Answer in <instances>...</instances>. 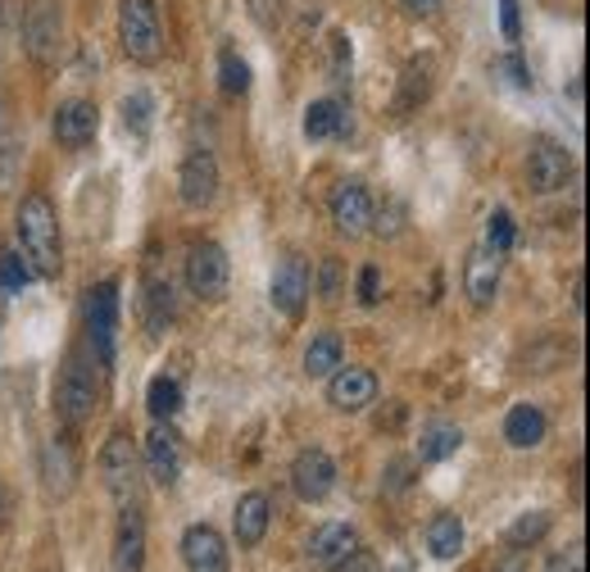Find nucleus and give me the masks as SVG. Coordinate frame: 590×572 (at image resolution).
Segmentation results:
<instances>
[{
  "instance_id": "obj_23",
  "label": "nucleus",
  "mask_w": 590,
  "mask_h": 572,
  "mask_svg": "<svg viewBox=\"0 0 590 572\" xmlns=\"http://www.w3.org/2000/svg\"><path fill=\"white\" fill-rule=\"evenodd\" d=\"M545 432H549V423L536 404H513L509 418H504V441L513 450H536L545 441Z\"/></svg>"
},
{
  "instance_id": "obj_38",
  "label": "nucleus",
  "mask_w": 590,
  "mask_h": 572,
  "mask_svg": "<svg viewBox=\"0 0 590 572\" xmlns=\"http://www.w3.org/2000/svg\"><path fill=\"white\" fill-rule=\"evenodd\" d=\"M500 32H504V42H523V10H518V0H500Z\"/></svg>"
},
{
  "instance_id": "obj_32",
  "label": "nucleus",
  "mask_w": 590,
  "mask_h": 572,
  "mask_svg": "<svg viewBox=\"0 0 590 572\" xmlns=\"http://www.w3.org/2000/svg\"><path fill=\"white\" fill-rule=\"evenodd\" d=\"M513 241H518V227H513L509 209H495V214H491V223H487V246H491L495 255H509V250H513Z\"/></svg>"
},
{
  "instance_id": "obj_1",
  "label": "nucleus",
  "mask_w": 590,
  "mask_h": 572,
  "mask_svg": "<svg viewBox=\"0 0 590 572\" xmlns=\"http://www.w3.org/2000/svg\"><path fill=\"white\" fill-rule=\"evenodd\" d=\"M19 255L28 259L32 278H59L64 269V241H59V214L55 205L42 196V191H32L19 205Z\"/></svg>"
},
{
  "instance_id": "obj_39",
  "label": "nucleus",
  "mask_w": 590,
  "mask_h": 572,
  "mask_svg": "<svg viewBox=\"0 0 590 572\" xmlns=\"http://www.w3.org/2000/svg\"><path fill=\"white\" fill-rule=\"evenodd\" d=\"M382 300V273L378 263H363L359 269V304H378Z\"/></svg>"
},
{
  "instance_id": "obj_24",
  "label": "nucleus",
  "mask_w": 590,
  "mask_h": 572,
  "mask_svg": "<svg viewBox=\"0 0 590 572\" xmlns=\"http://www.w3.org/2000/svg\"><path fill=\"white\" fill-rule=\"evenodd\" d=\"M305 137L309 141L350 137V109H346V100H314L305 109Z\"/></svg>"
},
{
  "instance_id": "obj_41",
  "label": "nucleus",
  "mask_w": 590,
  "mask_h": 572,
  "mask_svg": "<svg viewBox=\"0 0 590 572\" xmlns=\"http://www.w3.org/2000/svg\"><path fill=\"white\" fill-rule=\"evenodd\" d=\"M331 572H382V563H378L373 554H368V550H354L350 559H341L337 568H331Z\"/></svg>"
},
{
  "instance_id": "obj_16",
  "label": "nucleus",
  "mask_w": 590,
  "mask_h": 572,
  "mask_svg": "<svg viewBox=\"0 0 590 572\" xmlns=\"http://www.w3.org/2000/svg\"><path fill=\"white\" fill-rule=\"evenodd\" d=\"M359 550V537H354V527L350 522H323L314 537H309V550H305V559H309V568L314 572H331L341 559H350Z\"/></svg>"
},
{
  "instance_id": "obj_2",
  "label": "nucleus",
  "mask_w": 590,
  "mask_h": 572,
  "mask_svg": "<svg viewBox=\"0 0 590 572\" xmlns=\"http://www.w3.org/2000/svg\"><path fill=\"white\" fill-rule=\"evenodd\" d=\"M119 42L132 64H160L164 60V28L155 0H119Z\"/></svg>"
},
{
  "instance_id": "obj_3",
  "label": "nucleus",
  "mask_w": 590,
  "mask_h": 572,
  "mask_svg": "<svg viewBox=\"0 0 590 572\" xmlns=\"http://www.w3.org/2000/svg\"><path fill=\"white\" fill-rule=\"evenodd\" d=\"M83 319H87V341L96 359L109 368L114 364V350H119V282H100L87 291V304H83Z\"/></svg>"
},
{
  "instance_id": "obj_10",
  "label": "nucleus",
  "mask_w": 590,
  "mask_h": 572,
  "mask_svg": "<svg viewBox=\"0 0 590 572\" xmlns=\"http://www.w3.org/2000/svg\"><path fill=\"white\" fill-rule=\"evenodd\" d=\"M527 182H532V191H540V196H555V191H564L572 182V155L559 141H549V137L532 141V150H527Z\"/></svg>"
},
{
  "instance_id": "obj_26",
  "label": "nucleus",
  "mask_w": 590,
  "mask_h": 572,
  "mask_svg": "<svg viewBox=\"0 0 590 572\" xmlns=\"http://www.w3.org/2000/svg\"><path fill=\"white\" fill-rule=\"evenodd\" d=\"M427 550H431V559H455L463 550V522H459V514H436L427 522Z\"/></svg>"
},
{
  "instance_id": "obj_43",
  "label": "nucleus",
  "mask_w": 590,
  "mask_h": 572,
  "mask_svg": "<svg viewBox=\"0 0 590 572\" xmlns=\"http://www.w3.org/2000/svg\"><path fill=\"white\" fill-rule=\"evenodd\" d=\"M404 6H409V14H436L440 0H404Z\"/></svg>"
},
{
  "instance_id": "obj_17",
  "label": "nucleus",
  "mask_w": 590,
  "mask_h": 572,
  "mask_svg": "<svg viewBox=\"0 0 590 572\" xmlns=\"http://www.w3.org/2000/svg\"><path fill=\"white\" fill-rule=\"evenodd\" d=\"M100 132V114L91 100H64L55 109V141L64 150H87Z\"/></svg>"
},
{
  "instance_id": "obj_20",
  "label": "nucleus",
  "mask_w": 590,
  "mask_h": 572,
  "mask_svg": "<svg viewBox=\"0 0 590 572\" xmlns=\"http://www.w3.org/2000/svg\"><path fill=\"white\" fill-rule=\"evenodd\" d=\"M141 568H145V514L141 505H123L114 537V572H141Z\"/></svg>"
},
{
  "instance_id": "obj_35",
  "label": "nucleus",
  "mask_w": 590,
  "mask_h": 572,
  "mask_svg": "<svg viewBox=\"0 0 590 572\" xmlns=\"http://www.w3.org/2000/svg\"><path fill=\"white\" fill-rule=\"evenodd\" d=\"M341 291H346V273H341V259H323L318 263V295L323 300H341Z\"/></svg>"
},
{
  "instance_id": "obj_27",
  "label": "nucleus",
  "mask_w": 590,
  "mask_h": 572,
  "mask_svg": "<svg viewBox=\"0 0 590 572\" xmlns=\"http://www.w3.org/2000/svg\"><path fill=\"white\" fill-rule=\"evenodd\" d=\"M459 445H463V432L455 423H427L423 441H418V460L423 464H440V460H450Z\"/></svg>"
},
{
  "instance_id": "obj_25",
  "label": "nucleus",
  "mask_w": 590,
  "mask_h": 572,
  "mask_svg": "<svg viewBox=\"0 0 590 572\" xmlns=\"http://www.w3.org/2000/svg\"><path fill=\"white\" fill-rule=\"evenodd\" d=\"M341 359H346L341 336H337V332H318V336L309 341V350H305V373H309V377H331V373L341 368Z\"/></svg>"
},
{
  "instance_id": "obj_15",
  "label": "nucleus",
  "mask_w": 590,
  "mask_h": 572,
  "mask_svg": "<svg viewBox=\"0 0 590 572\" xmlns=\"http://www.w3.org/2000/svg\"><path fill=\"white\" fill-rule=\"evenodd\" d=\"M182 563L187 572H228V541L209 522L182 531Z\"/></svg>"
},
{
  "instance_id": "obj_6",
  "label": "nucleus",
  "mask_w": 590,
  "mask_h": 572,
  "mask_svg": "<svg viewBox=\"0 0 590 572\" xmlns=\"http://www.w3.org/2000/svg\"><path fill=\"white\" fill-rule=\"evenodd\" d=\"M55 413L64 418L68 428H83L87 418L96 413V377L91 364L83 355H73L59 373V387H55Z\"/></svg>"
},
{
  "instance_id": "obj_29",
  "label": "nucleus",
  "mask_w": 590,
  "mask_h": 572,
  "mask_svg": "<svg viewBox=\"0 0 590 572\" xmlns=\"http://www.w3.org/2000/svg\"><path fill=\"white\" fill-rule=\"evenodd\" d=\"M145 327H151V336H160V332H168V323H173V282H151L145 287Z\"/></svg>"
},
{
  "instance_id": "obj_9",
  "label": "nucleus",
  "mask_w": 590,
  "mask_h": 572,
  "mask_svg": "<svg viewBox=\"0 0 590 572\" xmlns=\"http://www.w3.org/2000/svg\"><path fill=\"white\" fill-rule=\"evenodd\" d=\"M331 486H337V460L323 450V445H309L295 454V464H291V490L301 495L305 505H323Z\"/></svg>"
},
{
  "instance_id": "obj_19",
  "label": "nucleus",
  "mask_w": 590,
  "mask_h": 572,
  "mask_svg": "<svg viewBox=\"0 0 590 572\" xmlns=\"http://www.w3.org/2000/svg\"><path fill=\"white\" fill-rule=\"evenodd\" d=\"M431 73H436L431 55H414L409 64H404L400 91H395V100H391V114H395V119H409L414 109L427 105V96H431Z\"/></svg>"
},
{
  "instance_id": "obj_12",
  "label": "nucleus",
  "mask_w": 590,
  "mask_h": 572,
  "mask_svg": "<svg viewBox=\"0 0 590 572\" xmlns=\"http://www.w3.org/2000/svg\"><path fill=\"white\" fill-rule=\"evenodd\" d=\"M327 400H331V409H341V413H359V409H368L378 400V377H373V368H337L327 377Z\"/></svg>"
},
{
  "instance_id": "obj_8",
  "label": "nucleus",
  "mask_w": 590,
  "mask_h": 572,
  "mask_svg": "<svg viewBox=\"0 0 590 572\" xmlns=\"http://www.w3.org/2000/svg\"><path fill=\"white\" fill-rule=\"evenodd\" d=\"M177 196H182L187 209H209L218 201V160H214V150H205V145L187 150V160H182V169H177Z\"/></svg>"
},
{
  "instance_id": "obj_31",
  "label": "nucleus",
  "mask_w": 590,
  "mask_h": 572,
  "mask_svg": "<svg viewBox=\"0 0 590 572\" xmlns=\"http://www.w3.org/2000/svg\"><path fill=\"white\" fill-rule=\"evenodd\" d=\"M218 87H223V96H245L250 91V64L237 51H223V60H218Z\"/></svg>"
},
{
  "instance_id": "obj_36",
  "label": "nucleus",
  "mask_w": 590,
  "mask_h": 572,
  "mask_svg": "<svg viewBox=\"0 0 590 572\" xmlns=\"http://www.w3.org/2000/svg\"><path fill=\"white\" fill-rule=\"evenodd\" d=\"M245 10H250V19L260 23L264 32H273L286 19V0H245Z\"/></svg>"
},
{
  "instance_id": "obj_28",
  "label": "nucleus",
  "mask_w": 590,
  "mask_h": 572,
  "mask_svg": "<svg viewBox=\"0 0 590 572\" xmlns=\"http://www.w3.org/2000/svg\"><path fill=\"white\" fill-rule=\"evenodd\" d=\"M145 409H151L155 423H173L182 413V381L177 377H155L151 391H145Z\"/></svg>"
},
{
  "instance_id": "obj_37",
  "label": "nucleus",
  "mask_w": 590,
  "mask_h": 572,
  "mask_svg": "<svg viewBox=\"0 0 590 572\" xmlns=\"http://www.w3.org/2000/svg\"><path fill=\"white\" fill-rule=\"evenodd\" d=\"M331 83H337V87L350 83V42H346L341 32L331 36Z\"/></svg>"
},
{
  "instance_id": "obj_44",
  "label": "nucleus",
  "mask_w": 590,
  "mask_h": 572,
  "mask_svg": "<svg viewBox=\"0 0 590 572\" xmlns=\"http://www.w3.org/2000/svg\"><path fill=\"white\" fill-rule=\"evenodd\" d=\"M495 572H527V563H523V559H509V563H500Z\"/></svg>"
},
{
  "instance_id": "obj_11",
  "label": "nucleus",
  "mask_w": 590,
  "mask_h": 572,
  "mask_svg": "<svg viewBox=\"0 0 590 572\" xmlns=\"http://www.w3.org/2000/svg\"><path fill=\"white\" fill-rule=\"evenodd\" d=\"M500 278H504V255H495L491 246H472L463 263V295L472 300V310H491L500 295Z\"/></svg>"
},
{
  "instance_id": "obj_33",
  "label": "nucleus",
  "mask_w": 590,
  "mask_h": 572,
  "mask_svg": "<svg viewBox=\"0 0 590 572\" xmlns=\"http://www.w3.org/2000/svg\"><path fill=\"white\" fill-rule=\"evenodd\" d=\"M151 96H145V91H136V96H128L123 100V119H128V132H136V137H145V132H151Z\"/></svg>"
},
{
  "instance_id": "obj_30",
  "label": "nucleus",
  "mask_w": 590,
  "mask_h": 572,
  "mask_svg": "<svg viewBox=\"0 0 590 572\" xmlns=\"http://www.w3.org/2000/svg\"><path fill=\"white\" fill-rule=\"evenodd\" d=\"M555 527V518H549L545 509H536V514H523L518 522H513L509 531H504V541L513 546V550H527V546H536V541H545V531Z\"/></svg>"
},
{
  "instance_id": "obj_4",
  "label": "nucleus",
  "mask_w": 590,
  "mask_h": 572,
  "mask_svg": "<svg viewBox=\"0 0 590 572\" xmlns=\"http://www.w3.org/2000/svg\"><path fill=\"white\" fill-rule=\"evenodd\" d=\"M100 477H105V490L114 495V505H136V490H141V460L132 450V436L128 432H114L100 450Z\"/></svg>"
},
{
  "instance_id": "obj_14",
  "label": "nucleus",
  "mask_w": 590,
  "mask_h": 572,
  "mask_svg": "<svg viewBox=\"0 0 590 572\" xmlns=\"http://www.w3.org/2000/svg\"><path fill=\"white\" fill-rule=\"evenodd\" d=\"M331 223H337L341 237H363L368 223H373V196H368L363 182H341L331 191Z\"/></svg>"
},
{
  "instance_id": "obj_5",
  "label": "nucleus",
  "mask_w": 590,
  "mask_h": 572,
  "mask_svg": "<svg viewBox=\"0 0 590 572\" xmlns=\"http://www.w3.org/2000/svg\"><path fill=\"white\" fill-rule=\"evenodd\" d=\"M187 287H192V295H200L209 304H218V300L228 295L232 263H228V250L218 246V241H196L187 250Z\"/></svg>"
},
{
  "instance_id": "obj_22",
  "label": "nucleus",
  "mask_w": 590,
  "mask_h": 572,
  "mask_svg": "<svg viewBox=\"0 0 590 572\" xmlns=\"http://www.w3.org/2000/svg\"><path fill=\"white\" fill-rule=\"evenodd\" d=\"M182 473V450H177V436L160 423L151 436H145V477H151L160 490H168Z\"/></svg>"
},
{
  "instance_id": "obj_42",
  "label": "nucleus",
  "mask_w": 590,
  "mask_h": 572,
  "mask_svg": "<svg viewBox=\"0 0 590 572\" xmlns=\"http://www.w3.org/2000/svg\"><path fill=\"white\" fill-rule=\"evenodd\" d=\"M549 572H581V554H555L549 559Z\"/></svg>"
},
{
  "instance_id": "obj_21",
  "label": "nucleus",
  "mask_w": 590,
  "mask_h": 572,
  "mask_svg": "<svg viewBox=\"0 0 590 572\" xmlns=\"http://www.w3.org/2000/svg\"><path fill=\"white\" fill-rule=\"evenodd\" d=\"M269 522H273V505L264 490H250L237 500V514H232V531H237V546L241 550H254L264 537H269Z\"/></svg>"
},
{
  "instance_id": "obj_13",
  "label": "nucleus",
  "mask_w": 590,
  "mask_h": 572,
  "mask_svg": "<svg viewBox=\"0 0 590 572\" xmlns=\"http://www.w3.org/2000/svg\"><path fill=\"white\" fill-rule=\"evenodd\" d=\"M42 486H46V500H68L73 486H78V450H73L68 436L46 441V450H42Z\"/></svg>"
},
{
  "instance_id": "obj_34",
  "label": "nucleus",
  "mask_w": 590,
  "mask_h": 572,
  "mask_svg": "<svg viewBox=\"0 0 590 572\" xmlns=\"http://www.w3.org/2000/svg\"><path fill=\"white\" fill-rule=\"evenodd\" d=\"M32 282V269L23 255H0V291H23Z\"/></svg>"
},
{
  "instance_id": "obj_40",
  "label": "nucleus",
  "mask_w": 590,
  "mask_h": 572,
  "mask_svg": "<svg viewBox=\"0 0 590 572\" xmlns=\"http://www.w3.org/2000/svg\"><path fill=\"white\" fill-rule=\"evenodd\" d=\"M495 68H500V73H509V83L518 87V91H527V87H532V78H527V64H523L518 55H504Z\"/></svg>"
},
{
  "instance_id": "obj_7",
  "label": "nucleus",
  "mask_w": 590,
  "mask_h": 572,
  "mask_svg": "<svg viewBox=\"0 0 590 572\" xmlns=\"http://www.w3.org/2000/svg\"><path fill=\"white\" fill-rule=\"evenodd\" d=\"M23 51H28L32 64H42V68H51L59 60V51H64V14H59L55 0H36V6L28 10Z\"/></svg>"
},
{
  "instance_id": "obj_18",
  "label": "nucleus",
  "mask_w": 590,
  "mask_h": 572,
  "mask_svg": "<svg viewBox=\"0 0 590 572\" xmlns=\"http://www.w3.org/2000/svg\"><path fill=\"white\" fill-rule=\"evenodd\" d=\"M305 300H309V263L301 255H286L273 273V304L286 319H301Z\"/></svg>"
}]
</instances>
